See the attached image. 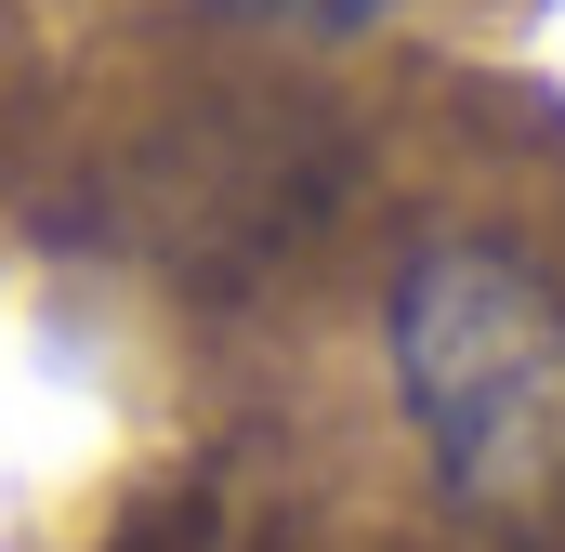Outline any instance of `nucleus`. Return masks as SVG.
<instances>
[{
	"label": "nucleus",
	"mask_w": 565,
	"mask_h": 552,
	"mask_svg": "<svg viewBox=\"0 0 565 552\" xmlns=\"http://www.w3.org/2000/svg\"><path fill=\"white\" fill-rule=\"evenodd\" d=\"M382 382L460 527L565 513V276L513 237H422L382 289Z\"/></svg>",
	"instance_id": "nucleus-1"
},
{
	"label": "nucleus",
	"mask_w": 565,
	"mask_h": 552,
	"mask_svg": "<svg viewBox=\"0 0 565 552\" xmlns=\"http://www.w3.org/2000/svg\"><path fill=\"white\" fill-rule=\"evenodd\" d=\"M237 13H277V26H369L382 0H237Z\"/></svg>",
	"instance_id": "nucleus-2"
}]
</instances>
